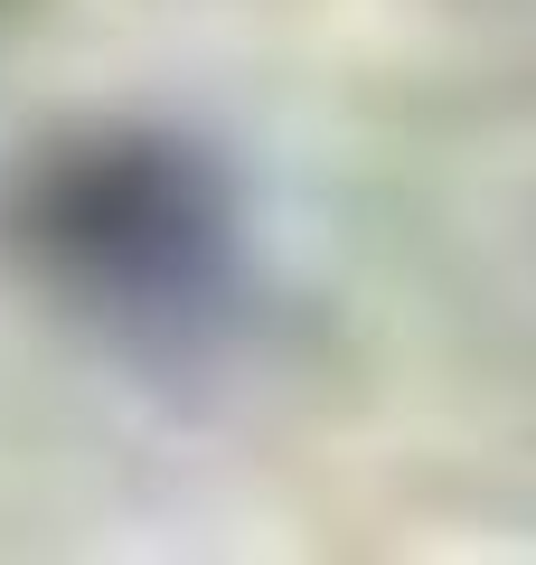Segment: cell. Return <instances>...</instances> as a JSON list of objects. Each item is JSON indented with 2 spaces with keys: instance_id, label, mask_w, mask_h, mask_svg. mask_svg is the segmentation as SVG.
<instances>
[{
  "instance_id": "cell-1",
  "label": "cell",
  "mask_w": 536,
  "mask_h": 565,
  "mask_svg": "<svg viewBox=\"0 0 536 565\" xmlns=\"http://www.w3.org/2000/svg\"><path fill=\"white\" fill-rule=\"evenodd\" d=\"M29 245L95 321L141 349H207L245 311L236 180L179 132H104L47 161Z\"/></svg>"
}]
</instances>
